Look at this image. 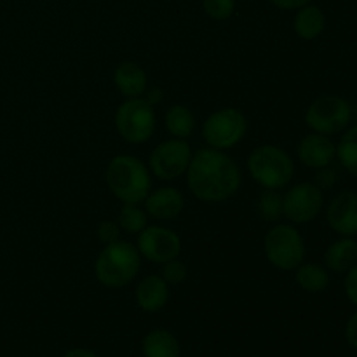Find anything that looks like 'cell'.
Returning a JSON list of instances; mask_svg holds the SVG:
<instances>
[{
  "label": "cell",
  "instance_id": "31",
  "mask_svg": "<svg viewBox=\"0 0 357 357\" xmlns=\"http://www.w3.org/2000/svg\"><path fill=\"white\" fill-rule=\"evenodd\" d=\"M275 7L279 9H284V10H293V9H300V7L307 6L310 3L312 0H271Z\"/></svg>",
  "mask_w": 357,
  "mask_h": 357
},
{
  "label": "cell",
  "instance_id": "32",
  "mask_svg": "<svg viewBox=\"0 0 357 357\" xmlns=\"http://www.w3.org/2000/svg\"><path fill=\"white\" fill-rule=\"evenodd\" d=\"M162 96H164V93L159 89V87H152V89H150L149 93H146L145 100L149 101V103L153 107V105H159L160 101H162Z\"/></svg>",
  "mask_w": 357,
  "mask_h": 357
},
{
  "label": "cell",
  "instance_id": "23",
  "mask_svg": "<svg viewBox=\"0 0 357 357\" xmlns=\"http://www.w3.org/2000/svg\"><path fill=\"white\" fill-rule=\"evenodd\" d=\"M257 209L260 218L265 222H278L282 216V195L274 188H265L257 201Z\"/></svg>",
  "mask_w": 357,
  "mask_h": 357
},
{
  "label": "cell",
  "instance_id": "6",
  "mask_svg": "<svg viewBox=\"0 0 357 357\" xmlns=\"http://www.w3.org/2000/svg\"><path fill=\"white\" fill-rule=\"evenodd\" d=\"M115 128L128 143H145L155 131V112L145 98H128L115 112Z\"/></svg>",
  "mask_w": 357,
  "mask_h": 357
},
{
  "label": "cell",
  "instance_id": "1",
  "mask_svg": "<svg viewBox=\"0 0 357 357\" xmlns=\"http://www.w3.org/2000/svg\"><path fill=\"white\" fill-rule=\"evenodd\" d=\"M187 185L201 201L222 202L239 190L241 169L223 150L201 149L188 164Z\"/></svg>",
  "mask_w": 357,
  "mask_h": 357
},
{
  "label": "cell",
  "instance_id": "16",
  "mask_svg": "<svg viewBox=\"0 0 357 357\" xmlns=\"http://www.w3.org/2000/svg\"><path fill=\"white\" fill-rule=\"evenodd\" d=\"M357 264V241L354 237H344L330 244L324 253V265L331 272L347 274Z\"/></svg>",
  "mask_w": 357,
  "mask_h": 357
},
{
  "label": "cell",
  "instance_id": "33",
  "mask_svg": "<svg viewBox=\"0 0 357 357\" xmlns=\"http://www.w3.org/2000/svg\"><path fill=\"white\" fill-rule=\"evenodd\" d=\"M63 357H98L94 352L87 351V349H72V351L66 352Z\"/></svg>",
  "mask_w": 357,
  "mask_h": 357
},
{
  "label": "cell",
  "instance_id": "9",
  "mask_svg": "<svg viewBox=\"0 0 357 357\" xmlns=\"http://www.w3.org/2000/svg\"><path fill=\"white\" fill-rule=\"evenodd\" d=\"M192 159V150L185 139L173 138L160 143L149 157L150 171L159 180L173 181L187 173Z\"/></svg>",
  "mask_w": 357,
  "mask_h": 357
},
{
  "label": "cell",
  "instance_id": "12",
  "mask_svg": "<svg viewBox=\"0 0 357 357\" xmlns=\"http://www.w3.org/2000/svg\"><path fill=\"white\" fill-rule=\"evenodd\" d=\"M331 230L344 237L357 236V192L345 190L331 199L326 209Z\"/></svg>",
  "mask_w": 357,
  "mask_h": 357
},
{
  "label": "cell",
  "instance_id": "15",
  "mask_svg": "<svg viewBox=\"0 0 357 357\" xmlns=\"http://www.w3.org/2000/svg\"><path fill=\"white\" fill-rule=\"evenodd\" d=\"M136 303L145 312H159L169 298V284L160 275H146L136 286Z\"/></svg>",
  "mask_w": 357,
  "mask_h": 357
},
{
  "label": "cell",
  "instance_id": "26",
  "mask_svg": "<svg viewBox=\"0 0 357 357\" xmlns=\"http://www.w3.org/2000/svg\"><path fill=\"white\" fill-rule=\"evenodd\" d=\"M160 278H162L167 284H181V282L187 279V267H185V264H181L178 258H174V260L162 264Z\"/></svg>",
  "mask_w": 357,
  "mask_h": 357
},
{
  "label": "cell",
  "instance_id": "21",
  "mask_svg": "<svg viewBox=\"0 0 357 357\" xmlns=\"http://www.w3.org/2000/svg\"><path fill=\"white\" fill-rule=\"evenodd\" d=\"M194 114L185 105H173L166 112V128L174 138H188L192 135V131H194Z\"/></svg>",
  "mask_w": 357,
  "mask_h": 357
},
{
  "label": "cell",
  "instance_id": "8",
  "mask_svg": "<svg viewBox=\"0 0 357 357\" xmlns=\"http://www.w3.org/2000/svg\"><path fill=\"white\" fill-rule=\"evenodd\" d=\"M248 131V121L237 108H222L208 117L202 136L211 149L227 150L236 146Z\"/></svg>",
  "mask_w": 357,
  "mask_h": 357
},
{
  "label": "cell",
  "instance_id": "17",
  "mask_svg": "<svg viewBox=\"0 0 357 357\" xmlns=\"http://www.w3.org/2000/svg\"><path fill=\"white\" fill-rule=\"evenodd\" d=\"M114 82L126 98H139L146 93V73L132 61H124L115 68Z\"/></svg>",
  "mask_w": 357,
  "mask_h": 357
},
{
  "label": "cell",
  "instance_id": "25",
  "mask_svg": "<svg viewBox=\"0 0 357 357\" xmlns=\"http://www.w3.org/2000/svg\"><path fill=\"white\" fill-rule=\"evenodd\" d=\"M202 3L206 14L216 21L229 20L236 9V0H202Z\"/></svg>",
  "mask_w": 357,
  "mask_h": 357
},
{
  "label": "cell",
  "instance_id": "20",
  "mask_svg": "<svg viewBox=\"0 0 357 357\" xmlns=\"http://www.w3.org/2000/svg\"><path fill=\"white\" fill-rule=\"evenodd\" d=\"M296 284L307 293H323L330 286V274L317 264H302L296 267Z\"/></svg>",
  "mask_w": 357,
  "mask_h": 357
},
{
  "label": "cell",
  "instance_id": "14",
  "mask_svg": "<svg viewBox=\"0 0 357 357\" xmlns=\"http://www.w3.org/2000/svg\"><path fill=\"white\" fill-rule=\"evenodd\" d=\"M146 213L157 220H173L183 211L185 197L178 188L162 187L145 199Z\"/></svg>",
  "mask_w": 357,
  "mask_h": 357
},
{
  "label": "cell",
  "instance_id": "27",
  "mask_svg": "<svg viewBox=\"0 0 357 357\" xmlns=\"http://www.w3.org/2000/svg\"><path fill=\"white\" fill-rule=\"evenodd\" d=\"M119 230H121L119 223L101 222L100 225H98V239H100L105 246L115 243V241H119Z\"/></svg>",
  "mask_w": 357,
  "mask_h": 357
},
{
  "label": "cell",
  "instance_id": "29",
  "mask_svg": "<svg viewBox=\"0 0 357 357\" xmlns=\"http://www.w3.org/2000/svg\"><path fill=\"white\" fill-rule=\"evenodd\" d=\"M345 295L357 307V264L345 275Z\"/></svg>",
  "mask_w": 357,
  "mask_h": 357
},
{
  "label": "cell",
  "instance_id": "19",
  "mask_svg": "<svg viewBox=\"0 0 357 357\" xmlns=\"http://www.w3.org/2000/svg\"><path fill=\"white\" fill-rule=\"evenodd\" d=\"M142 351L145 357H180V344L171 331L153 330L143 338Z\"/></svg>",
  "mask_w": 357,
  "mask_h": 357
},
{
  "label": "cell",
  "instance_id": "22",
  "mask_svg": "<svg viewBox=\"0 0 357 357\" xmlns=\"http://www.w3.org/2000/svg\"><path fill=\"white\" fill-rule=\"evenodd\" d=\"M337 157L342 166L357 178V126L349 129L337 145Z\"/></svg>",
  "mask_w": 357,
  "mask_h": 357
},
{
  "label": "cell",
  "instance_id": "3",
  "mask_svg": "<svg viewBox=\"0 0 357 357\" xmlns=\"http://www.w3.org/2000/svg\"><path fill=\"white\" fill-rule=\"evenodd\" d=\"M139 264L138 248L128 241H115L103 248L94 264V274L107 288H122L138 275Z\"/></svg>",
  "mask_w": 357,
  "mask_h": 357
},
{
  "label": "cell",
  "instance_id": "11",
  "mask_svg": "<svg viewBox=\"0 0 357 357\" xmlns=\"http://www.w3.org/2000/svg\"><path fill=\"white\" fill-rule=\"evenodd\" d=\"M138 251L153 264H166L181 253V239L176 232L164 227H145L139 232Z\"/></svg>",
  "mask_w": 357,
  "mask_h": 357
},
{
  "label": "cell",
  "instance_id": "4",
  "mask_svg": "<svg viewBox=\"0 0 357 357\" xmlns=\"http://www.w3.org/2000/svg\"><path fill=\"white\" fill-rule=\"evenodd\" d=\"M248 169L258 185L279 190L291 181L295 164L289 153L281 146L261 145L248 157Z\"/></svg>",
  "mask_w": 357,
  "mask_h": 357
},
{
  "label": "cell",
  "instance_id": "13",
  "mask_svg": "<svg viewBox=\"0 0 357 357\" xmlns=\"http://www.w3.org/2000/svg\"><path fill=\"white\" fill-rule=\"evenodd\" d=\"M296 153H298L300 162L305 164L307 167L321 169V167L330 166L331 160L337 157V145L326 135L310 132L300 139Z\"/></svg>",
  "mask_w": 357,
  "mask_h": 357
},
{
  "label": "cell",
  "instance_id": "24",
  "mask_svg": "<svg viewBox=\"0 0 357 357\" xmlns=\"http://www.w3.org/2000/svg\"><path fill=\"white\" fill-rule=\"evenodd\" d=\"M117 223L128 234H139L146 227V213L136 204H124L119 211Z\"/></svg>",
  "mask_w": 357,
  "mask_h": 357
},
{
  "label": "cell",
  "instance_id": "5",
  "mask_svg": "<svg viewBox=\"0 0 357 357\" xmlns=\"http://www.w3.org/2000/svg\"><path fill=\"white\" fill-rule=\"evenodd\" d=\"M265 257L281 271H293L303 264L305 243L298 230L288 223H278L265 236Z\"/></svg>",
  "mask_w": 357,
  "mask_h": 357
},
{
  "label": "cell",
  "instance_id": "10",
  "mask_svg": "<svg viewBox=\"0 0 357 357\" xmlns=\"http://www.w3.org/2000/svg\"><path fill=\"white\" fill-rule=\"evenodd\" d=\"M323 190L314 183H298L282 195V216L293 223H309L321 213Z\"/></svg>",
  "mask_w": 357,
  "mask_h": 357
},
{
  "label": "cell",
  "instance_id": "30",
  "mask_svg": "<svg viewBox=\"0 0 357 357\" xmlns=\"http://www.w3.org/2000/svg\"><path fill=\"white\" fill-rule=\"evenodd\" d=\"M345 338H347V344L357 351V312L352 314L351 319L347 321V326H345Z\"/></svg>",
  "mask_w": 357,
  "mask_h": 357
},
{
  "label": "cell",
  "instance_id": "28",
  "mask_svg": "<svg viewBox=\"0 0 357 357\" xmlns=\"http://www.w3.org/2000/svg\"><path fill=\"white\" fill-rule=\"evenodd\" d=\"M335 181H337V173L326 166V167H321V169H317L316 181H314V185H316L317 188H321V190H328V188L333 187Z\"/></svg>",
  "mask_w": 357,
  "mask_h": 357
},
{
  "label": "cell",
  "instance_id": "7",
  "mask_svg": "<svg viewBox=\"0 0 357 357\" xmlns=\"http://www.w3.org/2000/svg\"><path fill=\"white\" fill-rule=\"evenodd\" d=\"M352 119V108L344 98L324 94L316 98L305 112V122L314 132L319 135H337L344 131Z\"/></svg>",
  "mask_w": 357,
  "mask_h": 357
},
{
  "label": "cell",
  "instance_id": "18",
  "mask_svg": "<svg viewBox=\"0 0 357 357\" xmlns=\"http://www.w3.org/2000/svg\"><path fill=\"white\" fill-rule=\"evenodd\" d=\"M324 24H326V20H324L323 10L317 6H310V3L300 7L295 21H293L296 35L303 40H314V38L319 37L324 30Z\"/></svg>",
  "mask_w": 357,
  "mask_h": 357
},
{
  "label": "cell",
  "instance_id": "2",
  "mask_svg": "<svg viewBox=\"0 0 357 357\" xmlns=\"http://www.w3.org/2000/svg\"><path fill=\"white\" fill-rule=\"evenodd\" d=\"M112 194L124 204H139L152 188L149 167L132 155H117L110 160L105 174Z\"/></svg>",
  "mask_w": 357,
  "mask_h": 357
}]
</instances>
